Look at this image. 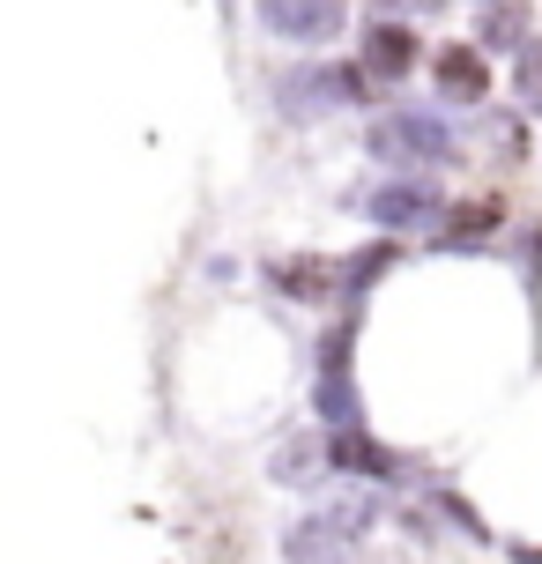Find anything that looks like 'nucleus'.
<instances>
[{
  "instance_id": "12",
  "label": "nucleus",
  "mask_w": 542,
  "mask_h": 564,
  "mask_svg": "<svg viewBox=\"0 0 542 564\" xmlns=\"http://www.w3.org/2000/svg\"><path fill=\"white\" fill-rule=\"evenodd\" d=\"M319 416L335 431H365V409H357V379L349 371H319Z\"/></svg>"
},
{
  "instance_id": "18",
  "label": "nucleus",
  "mask_w": 542,
  "mask_h": 564,
  "mask_svg": "<svg viewBox=\"0 0 542 564\" xmlns=\"http://www.w3.org/2000/svg\"><path fill=\"white\" fill-rule=\"evenodd\" d=\"M438 512H446V520H454V528H460V535H476V542H484V535H490V528H484V520H476V506H460V498H454V490H438Z\"/></svg>"
},
{
  "instance_id": "17",
  "label": "nucleus",
  "mask_w": 542,
  "mask_h": 564,
  "mask_svg": "<svg viewBox=\"0 0 542 564\" xmlns=\"http://www.w3.org/2000/svg\"><path fill=\"white\" fill-rule=\"evenodd\" d=\"M327 512H335V520H343V528H349V535H365V528H371V520H379V506H371V490H349V498H343V506H327Z\"/></svg>"
},
{
  "instance_id": "2",
  "label": "nucleus",
  "mask_w": 542,
  "mask_h": 564,
  "mask_svg": "<svg viewBox=\"0 0 542 564\" xmlns=\"http://www.w3.org/2000/svg\"><path fill=\"white\" fill-rule=\"evenodd\" d=\"M343 105H371V75L365 67H290L283 83H275V112L283 119H327L343 112Z\"/></svg>"
},
{
  "instance_id": "1",
  "label": "nucleus",
  "mask_w": 542,
  "mask_h": 564,
  "mask_svg": "<svg viewBox=\"0 0 542 564\" xmlns=\"http://www.w3.org/2000/svg\"><path fill=\"white\" fill-rule=\"evenodd\" d=\"M365 149H371V164H394V171H438V164H454L460 156V141L446 119H431V112H379L365 127Z\"/></svg>"
},
{
  "instance_id": "16",
  "label": "nucleus",
  "mask_w": 542,
  "mask_h": 564,
  "mask_svg": "<svg viewBox=\"0 0 542 564\" xmlns=\"http://www.w3.org/2000/svg\"><path fill=\"white\" fill-rule=\"evenodd\" d=\"M349 349H357V319L349 327H327L319 335V371H349Z\"/></svg>"
},
{
  "instance_id": "7",
  "label": "nucleus",
  "mask_w": 542,
  "mask_h": 564,
  "mask_svg": "<svg viewBox=\"0 0 542 564\" xmlns=\"http://www.w3.org/2000/svg\"><path fill=\"white\" fill-rule=\"evenodd\" d=\"M431 75H438V97H446V105H484V97H490V59H484V45H438Z\"/></svg>"
},
{
  "instance_id": "10",
  "label": "nucleus",
  "mask_w": 542,
  "mask_h": 564,
  "mask_svg": "<svg viewBox=\"0 0 542 564\" xmlns=\"http://www.w3.org/2000/svg\"><path fill=\"white\" fill-rule=\"evenodd\" d=\"M476 45L484 53H528V0H484Z\"/></svg>"
},
{
  "instance_id": "14",
  "label": "nucleus",
  "mask_w": 542,
  "mask_h": 564,
  "mask_svg": "<svg viewBox=\"0 0 542 564\" xmlns=\"http://www.w3.org/2000/svg\"><path fill=\"white\" fill-rule=\"evenodd\" d=\"M513 97L528 112H542V37H528V53H513Z\"/></svg>"
},
{
  "instance_id": "15",
  "label": "nucleus",
  "mask_w": 542,
  "mask_h": 564,
  "mask_svg": "<svg viewBox=\"0 0 542 564\" xmlns=\"http://www.w3.org/2000/svg\"><path fill=\"white\" fill-rule=\"evenodd\" d=\"M387 268H394V253H387V246H365V253H349L343 260V282L349 290H365L371 275H387Z\"/></svg>"
},
{
  "instance_id": "8",
  "label": "nucleus",
  "mask_w": 542,
  "mask_h": 564,
  "mask_svg": "<svg viewBox=\"0 0 542 564\" xmlns=\"http://www.w3.org/2000/svg\"><path fill=\"white\" fill-rule=\"evenodd\" d=\"M268 282H275V297H290V305H319V297H335V290H343V260L297 253V260H275Z\"/></svg>"
},
{
  "instance_id": "3",
  "label": "nucleus",
  "mask_w": 542,
  "mask_h": 564,
  "mask_svg": "<svg viewBox=\"0 0 542 564\" xmlns=\"http://www.w3.org/2000/svg\"><path fill=\"white\" fill-rule=\"evenodd\" d=\"M365 216L379 230H431L438 216H454V208H446V194H438L431 171H416V178L401 171V178H387V186H371V194H365Z\"/></svg>"
},
{
  "instance_id": "13",
  "label": "nucleus",
  "mask_w": 542,
  "mask_h": 564,
  "mask_svg": "<svg viewBox=\"0 0 542 564\" xmlns=\"http://www.w3.org/2000/svg\"><path fill=\"white\" fill-rule=\"evenodd\" d=\"M498 224H506V208H498V200H460V208H454V230H446V246H484Z\"/></svg>"
},
{
  "instance_id": "11",
  "label": "nucleus",
  "mask_w": 542,
  "mask_h": 564,
  "mask_svg": "<svg viewBox=\"0 0 542 564\" xmlns=\"http://www.w3.org/2000/svg\"><path fill=\"white\" fill-rule=\"evenodd\" d=\"M335 453L319 446V438H283L275 446V460H268V476L275 482H319V468H327Z\"/></svg>"
},
{
  "instance_id": "4",
  "label": "nucleus",
  "mask_w": 542,
  "mask_h": 564,
  "mask_svg": "<svg viewBox=\"0 0 542 564\" xmlns=\"http://www.w3.org/2000/svg\"><path fill=\"white\" fill-rule=\"evenodd\" d=\"M253 15L275 45H335L349 23V0H260Z\"/></svg>"
},
{
  "instance_id": "6",
  "label": "nucleus",
  "mask_w": 542,
  "mask_h": 564,
  "mask_svg": "<svg viewBox=\"0 0 542 564\" xmlns=\"http://www.w3.org/2000/svg\"><path fill=\"white\" fill-rule=\"evenodd\" d=\"M349 528L335 520V512H305V520H290V535H283V557L290 564H349Z\"/></svg>"
},
{
  "instance_id": "19",
  "label": "nucleus",
  "mask_w": 542,
  "mask_h": 564,
  "mask_svg": "<svg viewBox=\"0 0 542 564\" xmlns=\"http://www.w3.org/2000/svg\"><path fill=\"white\" fill-rule=\"evenodd\" d=\"M401 8H409V15H431V8H446V0H387L379 23H401Z\"/></svg>"
},
{
  "instance_id": "9",
  "label": "nucleus",
  "mask_w": 542,
  "mask_h": 564,
  "mask_svg": "<svg viewBox=\"0 0 542 564\" xmlns=\"http://www.w3.org/2000/svg\"><path fill=\"white\" fill-rule=\"evenodd\" d=\"M327 453H335V468H349V476H365V482L401 476V460L379 446V438H365V431H335V438H327Z\"/></svg>"
},
{
  "instance_id": "5",
  "label": "nucleus",
  "mask_w": 542,
  "mask_h": 564,
  "mask_svg": "<svg viewBox=\"0 0 542 564\" xmlns=\"http://www.w3.org/2000/svg\"><path fill=\"white\" fill-rule=\"evenodd\" d=\"M416 59H424V37H416L409 23H371L365 45H357V67H365L371 83H401Z\"/></svg>"
}]
</instances>
